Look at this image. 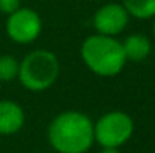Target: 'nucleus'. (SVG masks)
I'll use <instances>...</instances> for the list:
<instances>
[{
    "instance_id": "obj_1",
    "label": "nucleus",
    "mask_w": 155,
    "mask_h": 153,
    "mask_svg": "<svg viewBox=\"0 0 155 153\" xmlns=\"http://www.w3.org/2000/svg\"><path fill=\"white\" fill-rule=\"evenodd\" d=\"M48 141L59 153H86L95 143L94 123L84 113L63 111L48 126Z\"/></svg>"
},
{
    "instance_id": "obj_2",
    "label": "nucleus",
    "mask_w": 155,
    "mask_h": 153,
    "mask_svg": "<svg viewBox=\"0 0 155 153\" xmlns=\"http://www.w3.org/2000/svg\"><path fill=\"white\" fill-rule=\"evenodd\" d=\"M84 65L98 77H116L127 65L122 42L114 36L92 35L86 38L80 48Z\"/></svg>"
},
{
    "instance_id": "obj_3",
    "label": "nucleus",
    "mask_w": 155,
    "mask_h": 153,
    "mask_svg": "<svg viewBox=\"0 0 155 153\" xmlns=\"http://www.w3.org/2000/svg\"><path fill=\"white\" fill-rule=\"evenodd\" d=\"M60 65L56 54L48 50L29 53L20 63L18 80L30 92H44L57 81Z\"/></svg>"
},
{
    "instance_id": "obj_4",
    "label": "nucleus",
    "mask_w": 155,
    "mask_h": 153,
    "mask_svg": "<svg viewBox=\"0 0 155 153\" xmlns=\"http://www.w3.org/2000/svg\"><path fill=\"white\" fill-rule=\"evenodd\" d=\"M134 132L131 116L124 111H108L94 123V138L101 147L124 146Z\"/></svg>"
},
{
    "instance_id": "obj_5",
    "label": "nucleus",
    "mask_w": 155,
    "mask_h": 153,
    "mask_svg": "<svg viewBox=\"0 0 155 153\" xmlns=\"http://www.w3.org/2000/svg\"><path fill=\"white\" fill-rule=\"evenodd\" d=\"M42 32V20L39 14L30 8H18L8 15L6 33L17 44H30L38 39Z\"/></svg>"
},
{
    "instance_id": "obj_6",
    "label": "nucleus",
    "mask_w": 155,
    "mask_h": 153,
    "mask_svg": "<svg viewBox=\"0 0 155 153\" xmlns=\"http://www.w3.org/2000/svg\"><path fill=\"white\" fill-rule=\"evenodd\" d=\"M130 15L120 3H105L94 15V27L98 35L117 36L128 24Z\"/></svg>"
},
{
    "instance_id": "obj_7",
    "label": "nucleus",
    "mask_w": 155,
    "mask_h": 153,
    "mask_svg": "<svg viewBox=\"0 0 155 153\" xmlns=\"http://www.w3.org/2000/svg\"><path fill=\"white\" fill-rule=\"evenodd\" d=\"M26 122L24 111L14 101H0V135L17 134Z\"/></svg>"
},
{
    "instance_id": "obj_8",
    "label": "nucleus",
    "mask_w": 155,
    "mask_h": 153,
    "mask_svg": "<svg viewBox=\"0 0 155 153\" xmlns=\"http://www.w3.org/2000/svg\"><path fill=\"white\" fill-rule=\"evenodd\" d=\"M122 48L125 53L127 62H143L145 59L149 57L151 54V41L148 36L140 35V33H134L130 35L128 38H125V41L122 42Z\"/></svg>"
},
{
    "instance_id": "obj_9",
    "label": "nucleus",
    "mask_w": 155,
    "mask_h": 153,
    "mask_svg": "<svg viewBox=\"0 0 155 153\" xmlns=\"http://www.w3.org/2000/svg\"><path fill=\"white\" fill-rule=\"evenodd\" d=\"M130 17L149 20L155 17V0H122L120 3Z\"/></svg>"
},
{
    "instance_id": "obj_10",
    "label": "nucleus",
    "mask_w": 155,
    "mask_h": 153,
    "mask_svg": "<svg viewBox=\"0 0 155 153\" xmlns=\"http://www.w3.org/2000/svg\"><path fill=\"white\" fill-rule=\"evenodd\" d=\"M18 71H20V62L9 54H3L0 56V81L8 83L12 81L18 77Z\"/></svg>"
},
{
    "instance_id": "obj_11",
    "label": "nucleus",
    "mask_w": 155,
    "mask_h": 153,
    "mask_svg": "<svg viewBox=\"0 0 155 153\" xmlns=\"http://www.w3.org/2000/svg\"><path fill=\"white\" fill-rule=\"evenodd\" d=\"M18 8H21V0H0V12L11 15Z\"/></svg>"
},
{
    "instance_id": "obj_12",
    "label": "nucleus",
    "mask_w": 155,
    "mask_h": 153,
    "mask_svg": "<svg viewBox=\"0 0 155 153\" xmlns=\"http://www.w3.org/2000/svg\"><path fill=\"white\" fill-rule=\"evenodd\" d=\"M100 153H120V152H119V149H116V147H103V150Z\"/></svg>"
},
{
    "instance_id": "obj_13",
    "label": "nucleus",
    "mask_w": 155,
    "mask_h": 153,
    "mask_svg": "<svg viewBox=\"0 0 155 153\" xmlns=\"http://www.w3.org/2000/svg\"><path fill=\"white\" fill-rule=\"evenodd\" d=\"M154 35H155V21H154Z\"/></svg>"
}]
</instances>
